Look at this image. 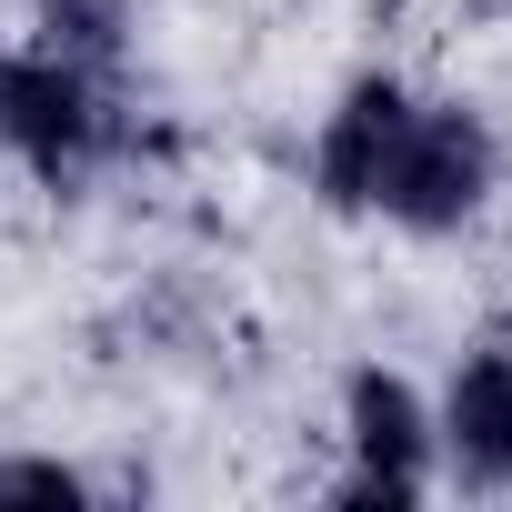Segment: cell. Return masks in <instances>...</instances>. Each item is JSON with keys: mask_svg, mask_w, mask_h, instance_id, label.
I'll return each mask as SVG.
<instances>
[{"mask_svg": "<svg viewBox=\"0 0 512 512\" xmlns=\"http://www.w3.org/2000/svg\"><path fill=\"white\" fill-rule=\"evenodd\" d=\"M131 151L121 71H91L51 41H0V161L31 171L51 201H81Z\"/></svg>", "mask_w": 512, "mask_h": 512, "instance_id": "1", "label": "cell"}, {"mask_svg": "<svg viewBox=\"0 0 512 512\" xmlns=\"http://www.w3.org/2000/svg\"><path fill=\"white\" fill-rule=\"evenodd\" d=\"M512 181V151H502V121L472 101V91H412L402 111V141L372 181V221L402 231V241H462L492 221Z\"/></svg>", "mask_w": 512, "mask_h": 512, "instance_id": "2", "label": "cell"}, {"mask_svg": "<svg viewBox=\"0 0 512 512\" xmlns=\"http://www.w3.org/2000/svg\"><path fill=\"white\" fill-rule=\"evenodd\" d=\"M332 452H342V472L322 482V502H342V512L432 502L442 492V462H432V382H412L402 362L362 352L332 382Z\"/></svg>", "mask_w": 512, "mask_h": 512, "instance_id": "3", "label": "cell"}, {"mask_svg": "<svg viewBox=\"0 0 512 512\" xmlns=\"http://www.w3.org/2000/svg\"><path fill=\"white\" fill-rule=\"evenodd\" d=\"M432 462H442V492L512 502V322H482L452 342L432 382Z\"/></svg>", "mask_w": 512, "mask_h": 512, "instance_id": "4", "label": "cell"}, {"mask_svg": "<svg viewBox=\"0 0 512 512\" xmlns=\"http://www.w3.org/2000/svg\"><path fill=\"white\" fill-rule=\"evenodd\" d=\"M412 91H422L412 71L372 61V71H352V81L322 101L312 151H302V181H312V201H322L332 221H372V181H382V161H392V141H402Z\"/></svg>", "mask_w": 512, "mask_h": 512, "instance_id": "5", "label": "cell"}, {"mask_svg": "<svg viewBox=\"0 0 512 512\" xmlns=\"http://www.w3.org/2000/svg\"><path fill=\"white\" fill-rule=\"evenodd\" d=\"M21 11H31V41H51L91 71H121L141 41V0H21Z\"/></svg>", "mask_w": 512, "mask_h": 512, "instance_id": "6", "label": "cell"}, {"mask_svg": "<svg viewBox=\"0 0 512 512\" xmlns=\"http://www.w3.org/2000/svg\"><path fill=\"white\" fill-rule=\"evenodd\" d=\"M0 502H101V472H81L71 452H0Z\"/></svg>", "mask_w": 512, "mask_h": 512, "instance_id": "7", "label": "cell"}]
</instances>
